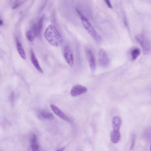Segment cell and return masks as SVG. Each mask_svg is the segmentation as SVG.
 Instances as JSON below:
<instances>
[{
	"mask_svg": "<svg viewBox=\"0 0 151 151\" xmlns=\"http://www.w3.org/2000/svg\"><path fill=\"white\" fill-rule=\"evenodd\" d=\"M44 36L47 42L55 47L61 46L63 42L62 36L55 26L50 25L46 30Z\"/></svg>",
	"mask_w": 151,
	"mask_h": 151,
	"instance_id": "6da1fadb",
	"label": "cell"
},
{
	"mask_svg": "<svg viewBox=\"0 0 151 151\" xmlns=\"http://www.w3.org/2000/svg\"><path fill=\"white\" fill-rule=\"evenodd\" d=\"M81 17L83 24L89 34L96 42L98 43H101L102 41L101 37L96 32L87 19L83 16Z\"/></svg>",
	"mask_w": 151,
	"mask_h": 151,
	"instance_id": "7a4b0ae2",
	"label": "cell"
},
{
	"mask_svg": "<svg viewBox=\"0 0 151 151\" xmlns=\"http://www.w3.org/2000/svg\"><path fill=\"white\" fill-rule=\"evenodd\" d=\"M135 39L141 46L144 54L146 55L149 54L150 51V44L148 39L144 34H142L137 35Z\"/></svg>",
	"mask_w": 151,
	"mask_h": 151,
	"instance_id": "3957f363",
	"label": "cell"
},
{
	"mask_svg": "<svg viewBox=\"0 0 151 151\" xmlns=\"http://www.w3.org/2000/svg\"><path fill=\"white\" fill-rule=\"evenodd\" d=\"M99 61L102 67H107L110 63V60L106 52L103 49H100L99 52Z\"/></svg>",
	"mask_w": 151,
	"mask_h": 151,
	"instance_id": "277c9868",
	"label": "cell"
},
{
	"mask_svg": "<svg viewBox=\"0 0 151 151\" xmlns=\"http://www.w3.org/2000/svg\"><path fill=\"white\" fill-rule=\"evenodd\" d=\"M86 57L92 71L94 72L96 70V60L92 51L90 49H87L86 51Z\"/></svg>",
	"mask_w": 151,
	"mask_h": 151,
	"instance_id": "5b68a950",
	"label": "cell"
},
{
	"mask_svg": "<svg viewBox=\"0 0 151 151\" xmlns=\"http://www.w3.org/2000/svg\"><path fill=\"white\" fill-rule=\"evenodd\" d=\"M64 56L67 63L70 67H73L74 64L73 55L71 49L68 46H66L65 47Z\"/></svg>",
	"mask_w": 151,
	"mask_h": 151,
	"instance_id": "8992f818",
	"label": "cell"
},
{
	"mask_svg": "<svg viewBox=\"0 0 151 151\" xmlns=\"http://www.w3.org/2000/svg\"><path fill=\"white\" fill-rule=\"evenodd\" d=\"M87 88L81 85L74 86L71 91V95L73 97H76L85 93L87 91Z\"/></svg>",
	"mask_w": 151,
	"mask_h": 151,
	"instance_id": "52a82bcc",
	"label": "cell"
},
{
	"mask_svg": "<svg viewBox=\"0 0 151 151\" xmlns=\"http://www.w3.org/2000/svg\"><path fill=\"white\" fill-rule=\"evenodd\" d=\"M51 107L53 111L57 116L68 122H70L69 118L56 106L53 105H51Z\"/></svg>",
	"mask_w": 151,
	"mask_h": 151,
	"instance_id": "ba28073f",
	"label": "cell"
},
{
	"mask_svg": "<svg viewBox=\"0 0 151 151\" xmlns=\"http://www.w3.org/2000/svg\"><path fill=\"white\" fill-rule=\"evenodd\" d=\"M45 15H43L40 18L37 24H35V27L37 34V37H39L41 36L42 32Z\"/></svg>",
	"mask_w": 151,
	"mask_h": 151,
	"instance_id": "9c48e42d",
	"label": "cell"
},
{
	"mask_svg": "<svg viewBox=\"0 0 151 151\" xmlns=\"http://www.w3.org/2000/svg\"><path fill=\"white\" fill-rule=\"evenodd\" d=\"M31 61L36 69L40 73H43V70L40 66L35 54L32 50H31Z\"/></svg>",
	"mask_w": 151,
	"mask_h": 151,
	"instance_id": "30bf717a",
	"label": "cell"
},
{
	"mask_svg": "<svg viewBox=\"0 0 151 151\" xmlns=\"http://www.w3.org/2000/svg\"><path fill=\"white\" fill-rule=\"evenodd\" d=\"M119 130L113 129L110 135L111 140L114 144L117 143L120 138Z\"/></svg>",
	"mask_w": 151,
	"mask_h": 151,
	"instance_id": "8fae6325",
	"label": "cell"
},
{
	"mask_svg": "<svg viewBox=\"0 0 151 151\" xmlns=\"http://www.w3.org/2000/svg\"><path fill=\"white\" fill-rule=\"evenodd\" d=\"M122 123L121 118L119 116L114 117L112 120V124L113 129L119 130Z\"/></svg>",
	"mask_w": 151,
	"mask_h": 151,
	"instance_id": "7c38bea8",
	"label": "cell"
},
{
	"mask_svg": "<svg viewBox=\"0 0 151 151\" xmlns=\"http://www.w3.org/2000/svg\"><path fill=\"white\" fill-rule=\"evenodd\" d=\"M39 117L44 119L52 120L54 118L53 115L51 113L46 112L44 111H41L38 113Z\"/></svg>",
	"mask_w": 151,
	"mask_h": 151,
	"instance_id": "4fadbf2b",
	"label": "cell"
},
{
	"mask_svg": "<svg viewBox=\"0 0 151 151\" xmlns=\"http://www.w3.org/2000/svg\"><path fill=\"white\" fill-rule=\"evenodd\" d=\"M17 47L19 54L24 59H26V56L24 50L18 39H17Z\"/></svg>",
	"mask_w": 151,
	"mask_h": 151,
	"instance_id": "5bb4252c",
	"label": "cell"
},
{
	"mask_svg": "<svg viewBox=\"0 0 151 151\" xmlns=\"http://www.w3.org/2000/svg\"><path fill=\"white\" fill-rule=\"evenodd\" d=\"M32 147L33 151H38V146L37 142V137L35 134L33 135L32 138Z\"/></svg>",
	"mask_w": 151,
	"mask_h": 151,
	"instance_id": "9a60e30c",
	"label": "cell"
},
{
	"mask_svg": "<svg viewBox=\"0 0 151 151\" xmlns=\"http://www.w3.org/2000/svg\"><path fill=\"white\" fill-rule=\"evenodd\" d=\"M140 51L139 48H135L132 50L131 54L132 59L133 60H136L140 56Z\"/></svg>",
	"mask_w": 151,
	"mask_h": 151,
	"instance_id": "2e32d148",
	"label": "cell"
},
{
	"mask_svg": "<svg viewBox=\"0 0 151 151\" xmlns=\"http://www.w3.org/2000/svg\"><path fill=\"white\" fill-rule=\"evenodd\" d=\"M26 37L29 41L32 42L36 37L34 33L32 30H30L27 32L26 34Z\"/></svg>",
	"mask_w": 151,
	"mask_h": 151,
	"instance_id": "e0dca14e",
	"label": "cell"
},
{
	"mask_svg": "<svg viewBox=\"0 0 151 151\" xmlns=\"http://www.w3.org/2000/svg\"><path fill=\"white\" fill-rule=\"evenodd\" d=\"M136 137L134 135H133L132 137V143L130 149L132 150L134 146Z\"/></svg>",
	"mask_w": 151,
	"mask_h": 151,
	"instance_id": "ac0fdd59",
	"label": "cell"
},
{
	"mask_svg": "<svg viewBox=\"0 0 151 151\" xmlns=\"http://www.w3.org/2000/svg\"><path fill=\"white\" fill-rule=\"evenodd\" d=\"M106 4L109 7L112 8V6L110 0H104Z\"/></svg>",
	"mask_w": 151,
	"mask_h": 151,
	"instance_id": "d6986e66",
	"label": "cell"
},
{
	"mask_svg": "<svg viewBox=\"0 0 151 151\" xmlns=\"http://www.w3.org/2000/svg\"><path fill=\"white\" fill-rule=\"evenodd\" d=\"M21 3H18V4H16L13 7V9H15L17 7H18L19 5H21Z\"/></svg>",
	"mask_w": 151,
	"mask_h": 151,
	"instance_id": "ffe728a7",
	"label": "cell"
},
{
	"mask_svg": "<svg viewBox=\"0 0 151 151\" xmlns=\"http://www.w3.org/2000/svg\"><path fill=\"white\" fill-rule=\"evenodd\" d=\"M3 24V22L2 20L0 19V26H2Z\"/></svg>",
	"mask_w": 151,
	"mask_h": 151,
	"instance_id": "44dd1931",
	"label": "cell"
},
{
	"mask_svg": "<svg viewBox=\"0 0 151 151\" xmlns=\"http://www.w3.org/2000/svg\"><path fill=\"white\" fill-rule=\"evenodd\" d=\"M65 148L64 147V148H63L62 149H61V150H58L62 151H63V150H64Z\"/></svg>",
	"mask_w": 151,
	"mask_h": 151,
	"instance_id": "7402d4cb",
	"label": "cell"
}]
</instances>
